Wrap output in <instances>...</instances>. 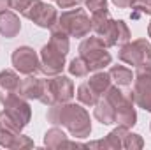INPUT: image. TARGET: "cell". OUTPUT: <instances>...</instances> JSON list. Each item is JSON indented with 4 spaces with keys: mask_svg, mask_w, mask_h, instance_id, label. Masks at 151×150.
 <instances>
[{
    "mask_svg": "<svg viewBox=\"0 0 151 150\" xmlns=\"http://www.w3.org/2000/svg\"><path fill=\"white\" fill-rule=\"evenodd\" d=\"M46 118L53 125L65 127L70 133V136H74L77 140H84L91 134L90 113L81 104H74L70 101L53 104V106H49V110L46 113Z\"/></svg>",
    "mask_w": 151,
    "mask_h": 150,
    "instance_id": "obj_1",
    "label": "cell"
},
{
    "mask_svg": "<svg viewBox=\"0 0 151 150\" xmlns=\"http://www.w3.org/2000/svg\"><path fill=\"white\" fill-rule=\"evenodd\" d=\"M102 97H106L113 104L118 125H125V127L132 129L137 124V113L134 108V90L130 87L111 85Z\"/></svg>",
    "mask_w": 151,
    "mask_h": 150,
    "instance_id": "obj_2",
    "label": "cell"
},
{
    "mask_svg": "<svg viewBox=\"0 0 151 150\" xmlns=\"http://www.w3.org/2000/svg\"><path fill=\"white\" fill-rule=\"evenodd\" d=\"M40 81H42V87H40L39 101L42 104H46L47 108L53 106V104H58V103H69L76 95L74 83L69 76L63 74L47 76Z\"/></svg>",
    "mask_w": 151,
    "mask_h": 150,
    "instance_id": "obj_3",
    "label": "cell"
},
{
    "mask_svg": "<svg viewBox=\"0 0 151 150\" xmlns=\"http://www.w3.org/2000/svg\"><path fill=\"white\" fill-rule=\"evenodd\" d=\"M79 57H83L90 67V73H97V71H104V67H107L113 60L111 53L107 51L106 42L99 36H91V37H84V41L79 44Z\"/></svg>",
    "mask_w": 151,
    "mask_h": 150,
    "instance_id": "obj_4",
    "label": "cell"
},
{
    "mask_svg": "<svg viewBox=\"0 0 151 150\" xmlns=\"http://www.w3.org/2000/svg\"><path fill=\"white\" fill-rule=\"evenodd\" d=\"M67 34L69 37H86L90 36L91 32V20L90 16L86 14L84 9H67L63 11L60 16H58V21H56Z\"/></svg>",
    "mask_w": 151,
    "mask_h": 150,
    "instance_id": "obj_5",
    "label": "cell"
},
{
    "mask_svg": "<svg viewBox=\"0 0 151 150\" xmlns=\"http://www.w3.org/2000/svg\"><path fill=\"white\" fill-rule=\"evenodd\" d=\"M118 58L134 67L151 64V44L148 42V39L128 41V42L121 44V48L118 51Z\"/></svg>",
    "mask_w": 151,
    "mask_h": 150,
    "instance_id": "obj_6",
    "label": "cell"
},
{
    "mask_svg": "<svg viewBox=\"0 0 151 150\" xmlns=\"http://www.w3.org/2000/svg\"><path fill=\"white\" fill-rule=\"evenodd\" d=\"M0 103L4 104V110L9 113L18 124H21L23 127L28 125V122L32 118V108L28 104V99L21 97L18 92L0 90Z\"/></svg>",
    "mask_w": 151,
    "mask_h": 150,
    "instance_id": "obj_7",
    "label": "cell"
},
{
    "mask_svg": "<svg viewBox=\"0 0 151 150\" xmlns=\"http://www.w3.org/2000/svg\"><path fill=\"white\" fill-rule=\"evenodd\" d=\"M134 103L151 113V64L139 66L134 73Z\"/></svg>",
    "mask_w": 151,
    "mask_h": 150,
    "instance_id": "obj_8",
    "label": "cell"
},
{
    "mask_svg": "<svg viewBox=\"0 0 151 150\" xmlns=\"http://www.w3.org/2000/svg\"><path fill=\"white\" fill-rule=\"evenodd\" d=\"M11 62L14 66V69L19 73V74L25 76H32L37 74L40 71V57L39 53L30 48V46H19L12 51L11 55Z\"/></svg>",
    "mask_w": 151,
    "mask_h": 150,
    "instance_id": "obj_9",
    "label": "cell"
},
{
    "mask_svg": "<svg viewBox=\"0 0 151 150\" xmlns=\"http://www.w3.org/2000/svg\"><path fill=\"white\" fill-rule=\"evenodd\" d=\"M23 16L27 20H30L34 25L40 27V28H51L58 21L56 9L51 4L44 2V0H34L32 5L23 12Z\"/></svg>",
    "mask_w": 151,
    "mask_h": 150,
    "instance_id": "obj_10",
    "label": "cell"
},
{
    "mask_svg": "<svg viewBox=\"0 0 151 150\" xmlns=\"http://www.w3.org/2000/svg\"><path fill=\"white\" fill-rule=\"evenodd\" d=\"M40 73L46 76H56L62 74L65 69V53L56 50L51 42L44 44L40 50Z\"/></svg>",
    "mask_w": 151,
    "mask_h": 150,
    "instance_id": "obj_11",
    "label": "cell"
},
{
    "mask_svg": "<svg viewBox=\"0 0 151 150\" xmlns=\"http://www.w3.org/2000/svg\"><path fill=\"white\" fill-rule=\"evenodd\" d=\"M102 41L106 42V46H116V44H125L132 39V34H130V28L128 25L123 21V20H111L107 28L104 30V34L100 36Z\"/></svg>",
    "mask_w": 151,
    "mask_h": 150,
    "instance_id": "obj_12",
    "label": "cell"
},
{
    "mask_svg": "<svg viewBox=\"0 0 151 150\" xmlns=\"http://www.w3.org/2000/svg\"><path fill=\"white\" fill-rule=\"evenodd\" d=\"M128 127L125 125H118L116 129H113L104 140H97V141H90L86 143V149H111V150H119L123 149V141H125V136L128 134Z\"/></svg>",
    "mask_w": 151,
    "mask_h": 150,
    "instance_id": "obj_13",
    "label": "cell"
},
{
    "mask_svg": "<svg viewBox=\"0 0 151 150\" xmlns=\"http://www.w3.org/2000/svg\"><path fill=\"white\" fill-rule=\"evenodd\" d=\"M44 145L47 149H63V147H86V143H79V141H70L67 138V134L58 127L53 125L51 129L46 131L44 134Z\"/></svg>",
    "mask_w": 151,
    "mask_h": 150,
    "instance_id": "obj_14",
    "label": "cell"
},
{
    "mask_svg": "<svg viewBox=\"0 0 151 150\" xmlns=\"http://www.w3.org/2000/svg\"><path fill=\"white\" fill-rule=\"evenodd\" d=\"M0 147L12 149V150L32 149L34 140H30L28 136H25L21 133H12V131H7V129L0 127Z\"/></svg>",
    "mask_w": 151,
    "mask_h": 150,
    "instance_id": "obj_15",
    "label": "cell"
},
{
    "mask_svg": "<svg viewBox=\"0 0 151 150\" xmlns=\"http://www.w3.org/2000/svg\"><path fill=\"white\" fill-rule=\"evenodd\" d=\"M21 32V20L16 12L5 11L0 14V36L5 39H14Z\"/></svg>",
    "mask_w": 151,
    "mask_h": 150,
    "instance_id": "obj_16",
    "label": "cell"
},
{
    "mask_svg": "<svg viewBox=\"0 0 151 150\" xmlns=\"http://www.w3.org/2000/svg\"><path fill=\"white\" fill-rule=\"evenodd\" d=\"M93 117L102 124V125H111L116 124V111H114L113 104L106 99V97H100L99 103L93 106Z\"/></svg>",
    "mask_w": 151,
    "mask_h": 150,
    "instance_id": "obj_17",
    "label": "cell"
},
{
    "mask_svg": "<svg viewBox=\"0 0 151 150\" xmlns=\"http://www.w3.org/2000/svg\"><path fill=\"white\" fill-rule=\"evenodd\" d=\"M40 87H42V81L35 78V74L27 76L25 79H21L19 83V88H18V94L25 99H37L40 97Z\"/></svg>",
    "mask_w": 151,
    "mask_h": 150,
    "instance_id": "obj_18",
    "label": "cell"
},
{
    "mask_svg": "<svg viewBox=\"0 0 151 150\" xmlns=\"http://www.w3.org/2000/svg\"><path fill=\"white\" fill-rule=\"evenodd\" d=\"M49 42L56 48V50H60L62 53H69V48H70V42H69V34L58 25V23H55L53 27H51V34H49Z\"/></svg>",
    "mask_w": 151,
    "mask_h": 150,
    "instance_id": "obj_19",
    "label": "cell"
},
{
    "mask_svg": "<svg viewBox=\"0 0 151 150\" xmlns=\"http://www.w3.org/2000/svg\"><path fill=\"white\" fill-rule=\"evenodd\" d=\"M109 76L118 87H130L134 83V73L125 66H113L109 69Z\"/></svg>",
    "mask_w": 151,
    "mask_h": 150,
    "instance_id": "obj_20",
    "label": "cell"
},
{
    "mask_svg": "<svg viewBox=\"0 0 151 150\" xmlns=\"http://www.w3.org/2000/svg\"><path fill=\"white\" fill-rule=\"evenodd\" d=\"M21 83V78L18 74V71L12 69H2L0 71V88L7 90V92H18Z\"/></svg>",
    "mask_w": 151,
    "mask_h": 150,
    "instance_id": "obj_21",
    "label": "cell"
},
{
    "mask_svg": "<svg viewBox=\"0 0 151 150\" xmlns=\"http://www.w3.org/2000/svg\"><path fill=\"white\" fill-rule=\"evenodd\" d=\"M77 99H79V103L81 104H84V106H95L97 103H99V99L102 97L100 94H97L91 87H90V83L86 81V83H81L79 87H77Z\"/></svg>",
    "mask_w": 151,
    "mask_h": 150,
    "instance_id": "obj_22",
    "label": "cell"
},
{
    "mask_svg": "<svg viewBox=\"0 0 151 150\" xmlns=\"http://www.w3.org/2000/svg\"><path fill=\"white\" fill-rule=\"evenodd\" d=\"M88 83H90V87H91V88H93L97 94L104 95V94L107 92V88L111 87L113 79H111L109 73H106V71H97L93 76H90Z\"/></svg>",
    "mask_w": 151,
    "mask_h": 150,
    "instance_id": "obj_23",
    "label": "cell"
},
{
    "mask_svg": "<svg viewBox=\"0 0 151 150\" xmlns=\"http://www.w3.org/2000/svg\"><path fill=\"white\" fill-rule=\"evenodd\" d=\"M91 30L100 37L102 34H104V30L107 28V25H109V21L113 20L111 18V14H109V11L107 9H102V11H95V12H91Z\"/></svg>",
    "mask_w": 151,
    "mask_h": 150,
    "instance_id": "obj_24",
    "label": "cell"
},
{
    "mask_svg": "<svg viewBox=\"0 0 151 150\" xmlns=\"http://www.w3.org/2000/svg\"><path fill=\"white\" fill-rule=\"evenodd\" d=\"M67 69H69V74L76 76V78H86L88 73H90V67H88V64H86V60L83 57L72 58L70 64L67 66Z\"/></svg>",
    "mask_w": 151,
    "mask_h": 150,
    "instance_id": "obj_25",
    "label": "cell"
},
{
    "mask_svg": "<svg viewBox=\"0 0 151 150\" xmlns=\"http://www.w3.org/2000/svg\"><path fill=\"white\" fill-rule=\"evenodd\" d=\"M0 127H2V129H7V131H12V133H21V131L25 129L21 124H18L5 110L0 111Z\"/></svg>",
    "mask_w": 151,
    "mask_h": 150,
    "instance_id": "obj_26",
    "label": "cell"
},
{
    "mask_svg": "<svg viewBox=\"0 0 151 150\" xmlns=\"http://www.w3.org/2000/svg\"><path fill=\"white\" fill-rule=\"evenodd\" d=\"M144 147V140L141 134H135V133H130L125 136V141H123V149L127 150H139Z\"/></svg>",
    "mask_w": 151,
    "mask_h": 150,
    "instance_id": "obj_27",
    "label": "cell"
},
{
    "mask_svg": "<svg viewBox=\"0 0 151 150\" xmlns=\"http://www.w3.org/2000/svg\"><path fill=\"white\" fill-rule=\"evenodd\" d=\"M130 7H132V18L151 14V0H134Z\"/></svg>",
    "mask_w": 151,
    "mask_h": 150,
    "instance_id": "obj_28",
    "label": "cell"
},
{
    "mask_svg": "<svg viewBox=\"0 0 151 150\" xmlns=\"http://www.w3.org/2000/svg\"><path fill=\"white\" fill-rule=\"evenodd\" d=\"M81 4H84L86 9H90V12L107 9V0H81Z\"/></svg>",
    "mask_w": 151,
    "mask_h": 150,
    "instance_id": "obj_29",
    "label": "cell"
},
{
    "mask_svg": "<svg viewBox=\"0 0 151 150\" xmlns=\"http://www.w3.org/2000/svg\"><path fill=\"white\" fill-rule=\"evenodd\" d=\"M32 2H34V0H11V7H12L14 11H18V12L23 16V12L32 5Z\"/></svg>",
    "mask_w": 151,
    "mask_h": 150,
    "instance_id": "obj_30",
    "label": "cell"
},
{
    "mask_svg": "<svg viewBox=\"0 0 151 150\" xmlns=\"http://www.w3.org/2000/svg\"><path fill=\"white\" fill-rule=\"evenodd\" d=\"M55 2L60 9H72V7H77L81 4V0H55Z\"/></svg>",
    "mask_w": 151,
    "mask_h": 150,
    "instance_id": "obj_31",
    "label": "cell"
},
{
    "mask_svg": "<svg viewBox=\"0 0 151 150\" xmlns=\"http://www.w3.org/2000/svg\"><path fill=\"white\" fill-rule=\"evenodd\" d=\"M111 2H113L116 7H119V9H127V7H130V5H132V2H134V0H111Z\"/></svg>",
    "mask_w": 151,
    "mask_h": 150,
    "instance_id": "obj_32",
    "label": "cell"
},
{
    "mask_svg": "<svg viewBox=\"0 0 151 150\" xmlns=\"http://www.w3.org/2000/svg\"><path fill=\"white\" fill-rule=\"evenodd\" d=\"M11 0H0V14L5 12V11H11Z\"/></svg>",
    "mask_w": 151,
    "mask_h": 150,
    "instance_id": "obj_33",
    "label": "cell"
},
{
    "mask_svg": "<svg viewBox=\"0 0 151 150\" xmlns=\"http://www.w3.org/2000/svg\"><path fill=\"white\" fill-rule=\"evenodd\" d=\"M148 36H150V39H151V21L148 23Z\"/></svg>",
    "mask_w": 151,
    "mask_h": 150,
    "instance_id": "obj_34",
    "label": "cell"
},
{
    "mask_svg": "<svg viewBox=\"0 0 151 150\" xmlns=\"http://www.w3.org/2000/svg\"><path fill=\"white\" fill-rule=\"evenodd\" d=\"M150 129H151V124H150Z\"/></svg>",
    "mask_w": 151,
    "mask_h": 150,
    "instance_id": "obj_35",
    "label": "cell"
}]
</instances>
